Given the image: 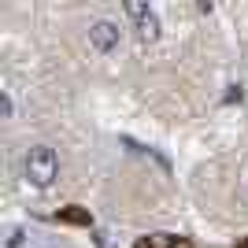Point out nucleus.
I'll list each match as a JSON object with an SVG mask.
<instances>
[{"label": "nucleus", "mask_w": 248, "mask_h": 248, "mask_svg": "<svg viewBox=\"0 0 248 248\" xmlns=\"http://www.w3.org/2000/svg\"><path fill=\"white\" fill-rule=\"evenodd\" d=\"M134 248H193V241L174 237V233H152V237H141Z\"/></svg>", "instance_id": "nucleus-1"}, {"label": "nucleus", "mask_w": 248, "mask_h": 248, "mask_svg": "<svg viewBox=\"0 0 248 248\" xmlns=\"http://www.w3.org/2000/svg\"><path fill=\"white\" fill-rule=\"evenodd\" d=\"M30 170H37V182H48L52 178V152L48 148H37L30 155Z\"/></svg>", "instance_id": "nucleus-2"}, {"label": "nucleus", "mask_w": 248, "mask_h": 248, "mask_svg": "<svg viewBox=\"0 0 248 248\" xmlns=\"http://www.w3.org/2000/svg\"><path fill=\"white\" fill-rule=\"evenodd\" d=\"M237 248H248V237H245V241H237Z\"/></svg>", "instance_id": "nucleus-3"}]
</instances>
